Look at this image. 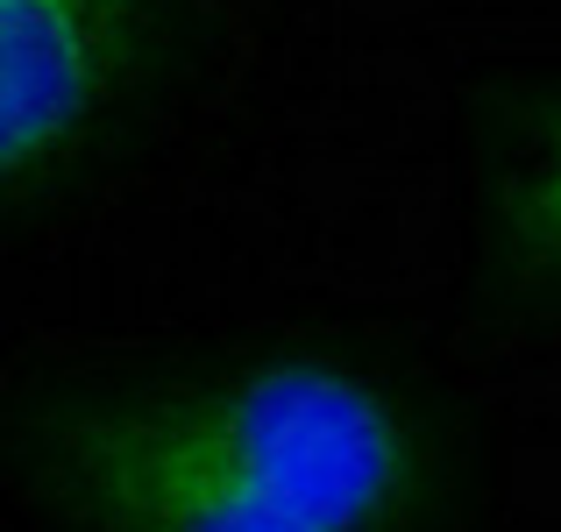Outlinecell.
Instances as JSON below:
<instances>
[{"label":"cell","instance_id":"cell-1","mask_svg":"<svg viewBox=\"0 0 561 532\" xmlns=\"http://www.w3.org/2000/svg\"><path fill=\"white\" fill-rule=\"evenodd\" d=\"M28 490L65 532H398L420 433L334 355H263L50 405Z\"/></svg>","mask_w":561,"mask_h":532},{"label":"cell","instance_id":"cell-2","mask_svg":"<svg viewBox=\"0 0 561 532\" xmlns=\"http://www.w3.org/2000/svg\"><path fill=\"white\" fill-rule=\"evenodd\" d=\"M136 57V0H0V192L85 142Z\"/></svg>","mask_w":561,"mask_h":532},{"label":"cell","instance_id":"cell-3","mask_svg":"<svg viewBox=\"0 0 561 532\" xmlns=\"http://www.w3.org/2000/svg\"><path fill=\"white\" fill-rule=\"evenodd\" d=\"M497 242L526 277H561V114L497 185Z\"/></svg>","mask_w":561,"mask_h":532}]
</instances>
